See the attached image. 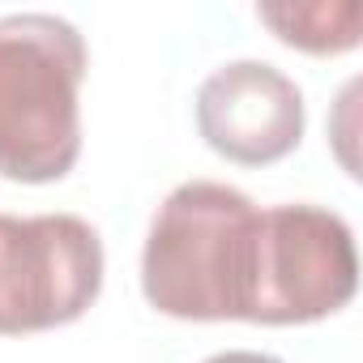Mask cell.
<instances>
[{
  "label": "cell",
  "mask_w": 363,
  "mask_h": 363,
  "mask_svg": "<svg viewBox=\"0 0 363 363\" xmlns=\"http://www.w3.org/2000/svg\"><path fill=\"white\" fill-rule=\"evenodd\" d=\"M206 363H282V359L261 354V350H223V354H210Z\"/></svg>",
  "instance_id": "52a82bcc"
},
{
  "label": "cell",
  "mask_w": 363,
  "mask_h": 363,
  "mask_svg": "<svg viewBox=\"0 0 363 363\" xmlns=\"http://www.w3.org/2000/svg\"><path fill=\"white\" fill-rule=\"evenodd\" d=\"M103 240L77 214H0V333L73 325L103 291Z\"/></svg>",
  "instance_id": "3957f363"
},
{
  "label": "cell",
  "mask_w": 363,
  "mask_h": 363,
  "mask_svg": "<svg viewBox=\"0 0 363 363\" xmlns=\"http://www.w3.org/2000/svg\"><path fill=\"white\" fill-rule=\"evenodd\" d=\"M86 39L56 13L0 18V175L56 184L82 158Z\"/></svg>",
  "instance_id": "7a4b0ae2"
},
{
  "label": "cell",
  "mask_w": 363,
  "mask_h": 363,
  "mask_svg": "<svg viewBox=\"0 0 363 363\" xmlns=\"http://www.w3.org/2000/svg\"><path fill=\"white\" fill-rule=\"evenodd\" d=\"M303 90L265 60H231L197 90L201 141L235 167H269L303 141Z\"/></svg>",
  "instance_id": "5b68a950"
},
{
  "label": "cell",
  "mask_w": 363,
  "mask_h": 363,
  "mask_svg": "<svg viewBox=\"0 0 363 363\" xmlns=\"http://www.w3.org/2000/svg\"><path fill=\"white\" fill-rule=\"evenodd\" d=\"M359 291V252L342 214L325 206L265 210V286L257 325H312Z\"/></svg>",
  "instance_id": "277c9868"
},
{
  "label": "cell",
  "mask_w": 363,
  "mask_h": 363,
  "mask_svg": "<svg viewBox=\"0 0 363 363\" xmlns=\"http://www.w3.org/2000/svg\"><path fill=\"white\" fill-rule=\"evenodd\" d=\"M257 18L274 30L278 43L308 56H342L359 48L363 9L359 0H286V5H257Z\"/></svg>",
  "instance_id": "8992f818"
},
{
  "label": "cell",
  "mask_w": 363,
  "mask_h": 363,
  "mask_svg": "<svg viewBox=\"0 0 363 363\" xmlns=\"http://www.w3.org/2000/svg\"><path fill=\"white\" fill-rule=\"evenodd\" d=\"M265 286V210L218 179L167 193L141 248V295L171 320L257 325Z\"/></svg>",
  "instance_id": "6da1fadb"
}]
</instances>
